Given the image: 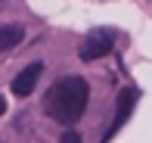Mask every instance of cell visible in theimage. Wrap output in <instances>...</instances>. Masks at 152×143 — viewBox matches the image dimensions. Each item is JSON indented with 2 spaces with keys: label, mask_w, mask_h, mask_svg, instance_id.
I'll list each match as a JSON object with an SVG mask.
<instances>
[{
  "label": "cell",
  "mask_w": 152,
  "mask_h": 143,
  "mask_svg": "<svg viewBox=\"0 0 152 143\" xmlns=\"http://www.w3.org/2000/svg\"><path fill=\"white\" fill-rule=\"evenodd\" d=\"M87 100H90V84H87L81 75H65L56 84H50L44 97V112L50 115L59 125H75V121L84 115Z\"/></svg>",
  "instance_id": "obj_1"
},
{
  "label": "cell",
  "mask_w": 152,
  "mask_h": 143,
  "mask_svg": "<svg viewBox=\"0 0 152 143\" xmlns=\"http://www.w3.org/2000/svg\"><path fill=\"white\" fill-rule=\"evenodd\" d=\"M40 72H44V65L40 62H31V65H25L22 72L16 75V78H12V93H16V97H31L34 93V87H37V78H40Z\"/></svg>",
  "instance_id": "obj_4"
},
{
  "label": "cell",
  "mask_w": 152,
  "mask_h": 143,
  "mask_svg": "<svg viewBox=\"0 0 152 143\" xmlns=\"http://www.w3.org/2000/svg\"><path fill=\"white\" fill-rule=\"evenodd\" d=\"M22 37H25V28H22V25H0V53L19 47Z\"/></svg>",
  "instance_id": "obj_5"
},
{
  "label": "cell",
  "mask_w": 152,
  "mask_h": 143,
  "mask_svg": "<svg viewBox=\"0 0 152 143\" xmlns=\"http://www.w3.org/2000/svg\"><path fill=\"white\" fill-rule=\"evenodd\" d=\"M112 50H115V34H112V31H106V28H96V31H90V34L84 37L78 56L84 59V62H93V59L109 56Z\"/></svg>",
  "instance_id": "obj_2"
},
{
  "label": "cell",
  "mask_w": 152,
  "mask_h": 143,
  "mask_svg": "<svg viewBox=\"0 0 152 143\" xmlns=\"http://www.w3.org/2000/svg\"><path fill=\"white\" fill-rule=\"evenodd\" d=\"M3 112H6V100L0 97V115H3Z\"/></svg>",
  "instance_id": "obj_7"
},
{
  "label": "cell",
  "mask_w": 152,
  "mask_h": 143,
  "mask_svg": "<svg viewBox=\"0 0 152 143\" xmlns=\"http://www.w3.org/2000/svg\"><path fill=\"white\" fill-rule=\"evenodd\" d=\"M137 100H140V93H137V87H124V90L118 93V103H115V115H112V125H109V131L102 134V143H109L115 137V134L124 128V121L130 118V112H134Z\"/></svg>",
  "instance_id": "obj_3"
},
{
  "label": "cell",
  "mask_w": 152,
  "mask_h": 143,
  "mask_svg": "<svg viewBox=\"0 0 152 143\" xmlns=\"http://www.w3.org/2000/svg\"><path fill=\"white\" fill-rule=\"evenodd\" d=\"M3 6H6V0H0V10H3Z\"/></svg>",
  "instance_id": "obj_8"
},
{
  "label": "cell",
  "mask_w": 152,
  "mask_h": 143,
  "mask_svg": "<svg viewBox=\"0 0 152 143\" xmlns=\"http://www.w3.org/2000/svg\"><path fill=\"white\" fill-rule=\"evenodd\" d=\"M59 143H81V134H75V131H65L59 137Z\"/></svg>",
  "instance_id": "obj_6"
}]
</instances>
